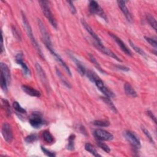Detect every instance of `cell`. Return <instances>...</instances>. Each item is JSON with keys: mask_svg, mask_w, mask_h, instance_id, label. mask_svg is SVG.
<instances>
[{"mask_svg": "<svg viewBox=\"0 0 157 157\" xmlns=\"http://www.w3.org/2000/svg\"><path fill=\"white\" fill-rule=\"evenodd\" d=\"M22 19H23V23L24 28H25L26 31H27V35H28V37L30 38V41H31L33 45L34 46V47L36 49L37 52H38L39 55H40L43 58H44L43 54V52L41 51V49L40 47H39L37 41L36 40V39H35V37H34V36L33 35V33L31 27V26H30V23H29L27 17H26L25 14H23V12H22Z\"/></svg>", "mask_w": 157, "mask_h": 157, "instance_id": "1", "label": "cell"}, {"mask_svg": "<svg viewBox=\"0 0 157 157\" xmlns=\"http://www.w3.org/2000/svg\"><path fill=\"white\" fill-rule=\"evenodd\" d=\"M39 3L41 5L42 11L45 17L47 19L52 27L55 29H57V23L49 6V2L47 1H39Z\"/></svg>", "mask_w": 157, "mask_h": 157, "instance_id": "2", "label": "cell"}, {"mask_svg": "<svg viewBox=\"0 0 157 157\" xmlns=\"http://www.w3.org/2000/svg\"><path fill=\"white\" fill-rule=\"evenodd\" d=\"M37 23L39 25V29H40V31L41 33L42 37H43V40L45 46H46V47L49 50L53 49L54 48L53 46H52V43L50 34L47 31L44 24L40 19H37Z\"/></svg>", "mask_w": 157, "mask_h": 157, "instance_id": "3", "label": "cell"}, {"mask_svg": "<svg viewBox=\"0 0 157 157\" xmlns=\"http://www.w3.org/2000/svg\"><path fill=\"white\" fill-rule=\"evenodd\" d=\"M89 10L92 14H95L105 21H108L106 15L104 13L103 9L99 5V4L95 1H90L89 3Z\"/></svg>", "mask_w": 157, "mask_h": 157, "instance_id": "4", "label": "cell"}, {"mask_svg": "<svg viewBox=\"0 0 157 157\" xmlns=\"http://www.w3.org/2000/svg\"><path fill=\"white\" fill-rule=\"evenodd\" d=\"M30 124L32 127L36 129L40 128L44 125V120L42 115L39 112H33L29 119Z\"/></svg>", "mask_w": 157, "mask_h": 157, "instance_id": "5", "label": "cell"}, {"mask_svg": "<svg viewBox=\"0 0 157 157\" xmlns=\"http://www.w3.org/2000/svg\"><path fill=\"white\" fill-rule=\"evenodd\" d=\"M124 137L131 145L136 149H140L141 147V142L136 135L130 131H126L124 133Z\"/></svg>", "mask_w": 157, "mask_h": 157, "instance_id": "6", "label": "cell"}, {"mask_svg": "<svg viewBox=\"0 0 157 157\" xmlns=\"http://www.w3.org/2000/svg\"><path fill=\"white\" fill-rule=\"evenodd\" d=\"M1 133L4 139L8 143H11L14 139L11 126L8 123H4L2 125Z\"/></svg>", "mask_w": 157, "mask_h": 157, "instance_id": "7", "label": "cell"}, {"mask_svg": "<svg viewBox=\"0 0 157 157\" xmlns=\"http://www.w3.org/2000/svg\"><path fill=\"white\" fill-rule=\"evenodd\" d=\"M95 136L99 141H111L114 139V136L107 131L102 129H96L94 132Z\"/></svg>", "mask_w": 157, "mask_h": 157, "instance_id": "8", "label": "cell"}, {"mask_svg": "<svg viewBox=\"0 0 157 157\" xmlns=\"http://www.w3.org/2000/svg\"><path fill=\"white\" fill-rule=\"evenodd\" d=\"M36 71L37 73V74H38L39 78H40V80H41V82L43 84V85L46 88V89L47 90H49L50 88V86H49V81H48V79H47V76H46L44 70L43 69L42 67L39 63H36Z\"/></svg>", "mask_w": 157, "mask_h": 157, "instance_id": "9", "label": "cell"}, {"mask_svg": "<svg viewBox=\"0 0 157 157\" xmlns=\"http://www.w3.org/2000/svg\"><path fill=\"white\" fill-rule=\"evenodd\" d=\"M93 44H94L93 45L95 46V47L98 50H99L101 52H102V54L111 57V58L116 60L118 61H120V62H122V61L120 59V58L118 57L113 52H112L110 49L106 48V47H104V46H103V44L99 45V44H97L96 42H95Z\"/></svg>", "mask_w": 157, "mask_h": 157, "instance_id": "10", "label": "cell"}, {"mask_svg": "<svg viewBox=\"0 0 157 157\" xmlns=\"http://www.w3.org/2000/svg\"><path fill=\"white\" fill-rule=\"evenodd\" d=\"M109 36L114 39V40L115 41V43L118 44L120 47V48L121 49V50L124 52V53L129 56H132V52L130 51V50L126 46V45L125 44V43L121 40V39L119 37H117L116 35H115L114 34L112 33H109Z\"/></svg>", "mask_w": 157, "mask_h": 157, "instance_id": "11", "label": "cell"}, {"mask_svg": "<svg viewBox=\"0 0 157 157\" xmlns=\"http://www.w3.org/2000/svg\"><path fill=\"white\" fill-rule=\"evenodd\" d=\"M16 61L18 64L20 65L25 75L30 76V74H31L30 71L28 67H27V65L26 64V63H24V61H23V55L22 52H20V53H18L16 55Z\"/></svg>", "mask_w": 157, "mask_h": 157, "instance_id": "12", "label": "cell"}, {"mask_svg": "<svg viewBox=\"0 0 157 157\" xmlns=\"http://www.w3.org/2000/svg\"><path fill=\"white\" fill-rule=\"evenodd\" d=\"M81 23L83 25V27L85 28V29L86 30V31L90 34V36L92 37V38L95 40V42L99 44V45H102V43L101 41V39H99V37L97 36V34L95 33V32L93 31V30L91 28V27L87 23V22L84 20V19H81Z\"/></svg>", "mask_w": 157, "mask_h": 157, "instance_id": "13", "label": "cell"}, {"mask_svg": "<svg viewBox=\"0 0 157 157\" xmlns=\"http://www.w3.org/2000/svg\"><path fill=\"white\" fill-rule=\"evenodd\" d=\"M68 55L76 64L77 68V71L78 73H79V74L82 76L85 75L87 70L84 67V65L83 64V63L79 60L77 59L73 54H71L70 52H68Z\"/></svg>", "mask_w": 157, "mask_h": 157, "instance_id": "14", "label": "cell"}, {"mask_svg": "<svg viewBox=\"0 0 157 157\" xmlns=\"http://www.w3.org/2000/svg\"><path fill=\"white\" fill-rule=\"evenodd\" d=\"M118 5H119V7H120V10H122V12L123 13V14L125 16V17H126V20L132 23L133 22V17L132 14H131V13L129 12L128 9L127 8L126 6V2L125 1H117Z\"/></svg>", "mask_w": 157, "mask_h": 157, "instance_id": "15", "label": "cell"}, {"mask_svg": "<svg viewBox=\"0 0 157 157\" xmlns=\"http://www.w3.org/2000/svg\"><path fill=\"white\" fill-rule=\"evenodd\" d=\"M50 53L52 54V55H53L55 58L56 59V60L61 65V66L64 68V69L66 70V71L67 72V73L68 74V75H70V76H72V74H71V70H70V68L68 67V65L66 64V63H65L63 60L62 59V58L61 57V56L58 54L57 52L55 51L54 49H52L50 50Z\"/></svg>", "mask_w": 157, "mask_h": 157, "instance_id": "16", "label": "cell"}, {"mask_svg": "<svg viewBox=\"0 0 157 157\" xmlns=\"http://www.w3.org/2000/svg\"><path fill=\"white\" fill-rule=\"evenodd\" d=\"M22 89L25 93H27L28 95H30L31 96H33V97H40L41 96L40 91H39L38 90L28 85H23L22 86Z\"/></svg>", "mask_w": 157, "mask_h": 157, "instance_id": "17", "label": "cell"}, {"mask_svg": "<svg viewBox=\"0 0 157 157\" xmlns=\"http://www.w3.org/2000/svg\"><path fill=\"white\" fill-rule=\"evenodd\" d=\"M0 67H1V74L3 75L4 77L6 78L7 84L9 85L10 82V73L9 67L6 64L4 63H1Z\"/></svg>", "mask_w": 157, "mask_h": 157, "instance_id": "18", "label": "cell"}, {"mask_svg": "<svg viewBox=\"0 0 157 157\" xmlns=\"http://www.w3.org/2000/svg\"><path fill=\"white\" fill-rule=\"evenodd\" d=\"M124 90L126 95L133 98H136L138 96L136 91L135 90L133 87L129 83H125L124 85Z\"/></svg>", "mask_w": 157, "mask_h": 157, "instance_id": "19", "label": "cell"}, {"mask_svg": "<svg viewBox=\"0 0 157 157\" xmlns=\"http://www.w3.org/2000/svg\"><path fill=\"white\" fill-rule=\"evenodd\" d=\"M98 89L106 97H108V98H114L115 97V95L114 93V92H112V91L111 90H109L108 87H106L105 86V85H104L103 86H102L101 87H100Z\"/></svg>", "mask_w": 157, "mask_h": 157, "instance_id": "20", "label": "cell"}, {"mask_svg": "<svg viewBox=\"0 0 157 157\" xmlns=\"http://www.w3.org/2000/svg\"><path fill=\"white\" fill-rule=\"evenodd\" d=\"M85 149L90 153L91 155H93L95 156H101V155L97 152L96 149L94 147V146L91 144L90 143H86L85 145Z\"/></svg>", "mask_w": 157, "mask_h": 157, "instance_id": "21", "label": "cell"}, {"mask_svg": "<svg viewBox=\"0 0 157 157\" xmlns=\"http://www.w3.org/2000/svg\"><path fill=\"white\" fill-rule=\"evenodd\" d=\"M88 57H89V58H90V60L91 61V62L94 64V66L97 68V70H98L99 72H101V73H102V74H106V73L105 72V71L103 70V69H102V68H101V66H100L99 63L97 61L96 59L95 58V57H94L93 55H92L90 54H88Z\"/></svg>", "mask_w": 157, "mask_h": 157, "instance_id": "22", "label": "cell"}, {"mask_svg": "<svg viewBox=\"0 0 157 157\" xmlns=\"http://www.w3.org/2000/svg\"><path fill=\"white\" fill-rule=\"evenodd\" d=\"M101 99H102L104 102H105V103L107 104V105L108 106V107H109L113 112H114L115 113H117V108H116V107L115 106L114 104H113V102H112V101H111V99L110 98H108V97L105 96V97H101Z\"/></svg>", "mask_w": 157, "mask_h": 157, "instance_id": "23", "label": "cell"}, {"mask_svg": "<svg viewBox=\"0 0 157 157\" xmlns=\"http://www.w3.org/2000/svg\"><path fill=\"white\" fill-rule=\"evenodd\" d=\"M85 75L88 78V79L91 82H92L94 84L98 79H99V76L95 72H93L92 71H90V70L87 71Z\"/></svg>", "mask_w": 157, "mask_h": 157, "instance_id": "24", "label": "cell"}, {"mask_svg": "<svg viewBox=\"0 0 157 157\" xmlns=\"http://www.w3.org/2000/svg\"><path fill=\"white\" fill-rule=\"evenodd\" d=\"M129 43L131 47H132L133 48V49L136 52H137L138 54H139L140 55H141V56H142V57H144L147 58V55H146V54L145 53L144 51L142 49H141L139 48V47L136 46L131 40L129 41Z\"/></svg>", "mask_w": 157, "mask_h": 157, "instance_id": "25", "label": "cell"}, {"mask_svg": "<svg viewBox=\"0 0 157 157\" xmlns=\"http://www.w3.org/2000/svg\"><path fill=\"white\" fill-rule=\"evenodd\" d=\"M43 136L44 141L48 144H52L54 141V138L49 131H44L43 133Z\"/></svg>", "mask_w": 157, "mask_h": 157, "instance_id": "26", "label": "cell"}, {"mask_svg": "<svg viewBox=\"0 0 157 157\" xmlns=\"http://www.w3.org/2000/svg\"><path fill=\"white\" fill-rule=\"evenodd\" d=\"M76 139L75 135H71L68 138V142L67 144V149L69 150H73L74 149V140Z\"/></svg>", "mask_w": 157, "mask_h": 157, "instance_id": "27", "label": "cell"}, {"mask_svg": "<svg viewBox=\"0 0 157 157\" xmlns=\"http://www.w3.org/2000/svg\"><path fill=\"white\" fill-rule=\"evenodd\" d=\"M147 20L151 27L155 31H156V25H156V21L155 18L151 14H147Z\"/></svg>", "mask_w": 157, "mask_h": 157, "instance_id": "28", "label": "cell"}, {"mask_svg": "<svg viewBox=\"0 0 157 157\" xmlns=\"http://www.w3.org/2000/svg\"><path fill=\"white\" fill-rule=\"evenodd\" d=\"M2 104H3V106L6 112V114L8 117L10 116L11 115V109H10V106L9 102L6 99H2Z\"/></svg>", "mask_w": 157, "mask_h": 157, "instance_id": "29", "label": "cell"}, {"mask_svg": "<svg viewBox=\"0 0 157 157\" xmlns=\"http://www.w3.org/2000/svg\"><path fill=\"white\" fill-rule=\"evenodd\" d=\"M13 108H14V109L17 112H18L20 114H26V113H27V111H26V110L25 109H23L20 105L19 103L17 101H15L14 103H13Z\"/></svg>", "mask_w": 157, "mask_h": 157, "instance_id": "30", "label": "cell"}, {"mask_svg": "<svg viewBox=\"0 0 157 157\" xmlns=\"http://www.w3.org/2000/svg\"><path fill=\"white\" fill-rule=\"evenodd\" d=\"M93 123L95 126L100 127H108L110 125L109 122L107 120H95Z\"/></svg>", "mask_w": 157, "mask_h": 157, "instance_id": "31", "label": "cell"}, {"mask_svg": "<svg viewBox=\"0 0 157 157\" xmlns=\"http://www.w3.org/2000/svg\"><path fill=\"white\" fill-rule=\"evenodd\" d=\"M56 71H57V75H58V76L59 77V78H60V80H61V81L62 82V83L65 85V86H66V87H67L68 88H70L71 87V85L70 84V83H68V81L66 80V79H65V78H64V77H63V74L61 73V72L58 70V69H57L56 70Z\"/></svg>", "mask_w": 157, "mask_h": 157, "instance_id": "32", "label": "cell"}, {"mask_svg": "<svg viewBox=\"0 0 157 157\" xmlns=\"http://www.w3.org/2000/svg\"><path fill=\"white\" fill-rule=\"evenodd\" d=\"M7 82L6 78L4 77L3 75L1 74V87L2 90L4 91V92H7Z\"/></svg>", "mask_w": 157, "mask_h": 157, "instance_id": "33", "label": "cell"}, {"mask_svg": "<svg viewBox=\"0 0 157 157\" xmlns=\"http://www.w3.org/2000/svg\"><path fill=\"white\" fill-rule=\"evenodd\" d=\"M37 139H38V136L37 135L31 134L25 138V141H26V142L30 144L35 142L36 141H37Z\"/></svg>", "mask_w": 157, "mask_h": 157, "instance_id": "34", "label": "cell"}, {"mask_svg": "<svg viewBox=\"0 0 157 157\" xmlns=\"http://www.w3.org/2000/svg\"><path fill=\"white\" fill-rule=\"evenodd\" d=\"M97 145L99 147H100L104 151H105L106 153H109L111 152L110 147L105 143L102 142L101 141H98L97 142Z\"/></svg>", "mask_w": 157, "mask_h": 157, "instance_id": "35", "label": "cell"}, {"mask_svg": "<svg viewBox=\"0 0 157 157\" xmlns=\"http://www.w3.org/2000/svg\"><path fill=\"white\" fill-rule=\"evenodd\" d=\"M141 128H142V130L143 133H144V135H145L148 138V139L149 140V141H150L151 143L154 144V141H153V138H152V136H151L150 133H149V131H148L146 128H145L144 127H142V126Z\"/></svg>", "mask_w": 157, "mask_h": 157, "instance_id": "36", "label": "cell"}, {"mask_svg": "<svg viewBox=\"0 0 157 157\" xmlns=\"http://www.w3.org/2000/svg\"><path fill=\"white\" fill-rule=\"evenodd\" d=\"M144 38L146 39V41L147 42H148L152 46L155 47V49L156 48L157 43H156V41L155 39H153L152 38H150V37H146V36H145Z\"/></svg>", "mask_w": 157, "mask_h": 157, "instance_id": "37", "label": "cell"}, {"mask_svg": "<svg viewBox=\"0 0 157 157\" xmlns=\"http://www.w3.org/2000/svg\"><path fill=\"white\" fill-rule=\"evenodd\" d=\"M41 150L43 152V153L46 155L48 156H50V157H53V156H55L56 154L54 152H52L49 150H47V149H46L45 147L41 146Z\"/></svg>", "mask_w": 157, "mask_h": 157, "instance_id": "38", "label": "cell"}, {"mask_svg": "<svg viewBox=\"0 0 157 157\" xmlns=\"http://www.w3.org/2000/svg\"><path fill=\"white\" fill-rule=\"evenodd\" d=\"M67 3H68V5H69V6H70V10H71V12L72 14H73V15L76 14V13H77V10H76V7H75L74 5L73 1H68Z\"/></svg>", "mask_w": 157, "mask_h": 157, "instance_id": "39", "label": "cell"}, {"mask_svg": "<svg viewBox=\"0 0 157 157\" xmlns=\"http://www.w3.org/2000/svg\"><path fill=\"white\" fill-rule=\"evenodd\" d=\"M12 31H13V34H14V37L17 39L19 41H21V35L20 34L19 31L16 28H12Z\"/></svg>", "mask_w": 157, "mask_h": 157, "instance_id": "40", "label": "cell"}, {"mask_svg": "<svg viewBox=\"0 0 157 157\" xmlns=\"http://www.w3.org/2000/svg\"><path fill=\"white\" fill-rule=\"evenodd\" d=\"M147 115H149V117L150 118V119L154 122L155 123H156V117L154 115V114H153V112L152 111H148L147 112Z\"/></svg>", "mask_w": 157, "mask_h": 157, "instance_id": "41", "label": "cell"}, {"mask_svg": "<svg viewBox=\"0 0 157 157\" xmlns=\"http://www.w3.org/2000/svg\"><path fill=\"white\" fill-rule=\"evenodd\" d=\"M115 67L118 69V70H120L121 71H128L129 70V69L126 67L124 66H122V65H115Z\"/></svg>", "mask_w": 157, "mask_h": 157, "instance_id": "42", "label": "cell"}, {"mask_svg": "<svg viewBox=\"0 0 157 157\" xmlns=\"http://www.w3.org/2000/svg\"><path fill=\"white\" fill-rule=\"evenodd\" d=\"M1 53L3 54V52L4 50V43H3V35L2 34L1 35Z\"/></svg>", "mask_w": 157, "mask_h": 157, "instance_id": "43", "label": "cell"}]
</instances>
